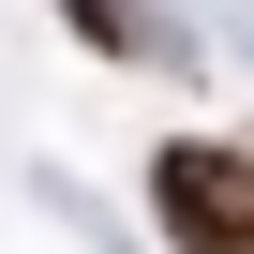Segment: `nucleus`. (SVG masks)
<instances>
[{"label": "nucleus", "instance_id": "nucleus-1", "mask_svg": "<svg viewBox=\"0 0 254 254\" xmlns=\"http://www.w3.org/2000/svg\"><path fill=\"white\" fill-rule=\"evenodd\" d=\"M150 224H165V254H254V135H165Z\"/></svg>", "mask_w": 254, "mask_h": 254}, {"label": "nucleus", "instance_id": "nucleus-2", "mask_svg": "<svg viewBox=\"0 0 254 254\" xmlns=\"http://www.w3.org/2000/svg\"><path fill=\"white\" fill-rule=\"evenodd\" d=\"M45 15H60L90 60H150V75L180 60V15H150V0H45Z\"/></svg>", "mask_w": 254, "mask_h": 254}]
</instances>
